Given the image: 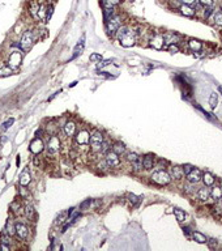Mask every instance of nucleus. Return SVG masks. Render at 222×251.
I'll list each match as a JSON object with an SVG mask.
<instances>
[{
    "instance_id": "nucleus-20",
    "label": "nucleus",
    "mask_w": 222,
    "mask_h": 251,
    "mask_svg": "<svg viewBox=\"0 0 222 251\" xmlns=\"http://www.w3.org/2000/svg\"><path fill=\"white\" fill-rule=\"evenodd\" d=\"M201 180L204 182V185H205L206 187H209V186H213V185H214L215 178H214V175H213L212 173L205 171V173H202V178H201Z\"/></svg>"
},
{
    "instance_id": "nucleus-47",
    "label": "nucleus",
    "mask_w": 222,
    "mask_h": 251,
    "mask_svg": "<svg viewBox=\"0 0 222 251\" xmlns=\"http://www.w3.org/2000/svg\"><path fill=\"white\" fill-rule=\"evenodd\" d=\"M111 63V60H101L98 64H97V68L98 70H101V68H103V67H106V66H109Z\"/></svg>"
},
{
    "instance_id": "nucleus-39",
    "label": "nucleus",
    "mask_w": 222,
    "mask_h": 251,
    "mask_svg": "<svg viewBox=\"0 0 222 251\" xmlns=\"http://www.w3.org/2000/svg\"><path fill=\"white\" fill-rule=\"evenodd\" d=\"M109 150H110V143L103 140L102 145H101V149H99V153H103V154H106L107 152H109Z\"/></svg>"
},
{
    "instance_id": "nucleus-41",
    "label": "nucleus",
    "mask_w": 222,
    "mask_h": 251,
    "mask_svg": "<svg viewBox=\"0 0 222 251\" xmlns=\"http://www.w3.org/2000/svg\"><path fill=\"white\" fill-rule=\"evenodd\" d=\"M68 217V213L67 212H63V213H60V215L58 216V218H56V221H55V224L58 225V224H61V222H64V220Z\"/></svg>"
},
{
    "instance_id": "nucleus-5",
    "label": "nucleus",
    "mask_w": 222,
    "mask_h": 251,
    "mask_svg": "<svg viewBox=\"0 0 222 251\" xmlns=\"http://www.w3.org/2000/svg\"><path fill=\"white\" fill-rule=\"evenodd\" d=\"M103 134L101 132V131H94V132L90 135V148H92V150L93 152H99V149H101V145H102V143H103Z\"/></svg>"
},
{
    "instance_id": "nucleus-43",
    "label": "nucleus",
    "mask_w": 222,
    "mask_h": 251,
    "mask_svg": "<svg viewBox=\"0 0 222 251\" xmlns=\"http://www.w3.org/2000/svg\"><path fill=\"white\" fill-rule=\"evenodd\" d=\"M89 59H90V62H101V60H102V55L94 52V54L90 55V58H89Z\"/></svg>"
},
{
    "instance_id": "nucleus-2",
    "label": "nucleus",
    "mask_w": 222,
    "mask_h": 251,
    "mask_svg": "<svg viewBox=\"0 0 222 251\" xmlns=\"http://www.w3.org/2000/svg\"><path fill=\"white\" fill-rule=\"evenodd\" d=\"M152 180L154 182V183H157V185H160V186H166V185H169L170 182H171V177H170V174L167 173V171H165V170H158V171H154L153 174H152Z\"/></svg>"
},
{
    "instance_id": "nucleus-8",
    "label": "nucleus",
    "mask_w": 222,
    "mask_h": 251,
    "mask_svg": "<svg viewBox=\"0 0 222 251\" xmlns=\"http://www.w3.org/2000/svg\"><path fill=\"white\" fill-rule=\"evenodd\" d=\"M75 141L79 145H88L89 141H90V134H89V131L84 128V130H80L79 132H76Z\"/></svg>"
},
{
    "instance_id": "nucleus-19",
    "label": "nucleus",
    "mask_w": 222,
    "mask_h": 251,
    "mask_svg": "<svg viewBox=\"0 0 222 251\" xmlns=\"http://www.w3.org/2000/svg\"><path fill=\"white\" fill-rule=\"evenodd\" d=\"M170 177L174 178V179H180L183 175H184V173H183V167L182 166H173L170 169Z\"/></svg>"
},
{
    "instance_id": "nucleus-17",
    "label": "nucleus",
    "mask_w": 222,
    "mask_h": 251,
    "mask_svg": "<svg viewBox=\"0 0 222 251\" xmlns=\"http://www.w3.org/2000/svg\"><path fill=\"white\" fill-rule=\"evenodd\" d=\"M163 39H165V43L169 46V45H173V43L179 42V35L175 34V33H165Z\"/></svg>"
},
{
    "instance_id": "nucleus-50",
    "label": "nucleus",
    "mask_w": 222,
    "mask_h": 251,
    "mask_svg": "<svg viewBox=\"0 0 222 251\" xmlns=\"http://www.w3.org/2000/svg\"><path fill=\"white\" fill-rule=\"evenodd\" d=\"M0 250H3V251H9L11 247H9V244H8V243H3V242H0Z\"/></svg>"
},
{
    "instance_id": "nucleus-15",
    "label": "nucleus",
    "mask_w": 222,
    "mask_h": 251,
    "mask_svg": "<svg viewBox=\"0 0 222 251\" xmlns=\"http://www.w3.org/2000/svg\"><path fill=\"white\" fill-rule=\"evenodd\" d=\"M63 130H64V132H66L67 136L75 137L76 130H77V126H76V123H75L73 121H68V122H66L64 126H63Z\"/></svg>"
},
{
    "instance_id": "nucleus-36",
    "label": "nucleus",
    "mask_w": 222,
    "mask_h": 251,
    "mask_svg": "<svg viewBox=\"0 0 222 251\" xmlns=\"http://www.w3.org/2000/svg\"><path fill=\"white\" fill-rule=\"evenodd\" d=\"M12 73H13V72H12V68H11V67L4 66V67L0 68V76H2V77H4V76H11Z\"/></svg>"
},
{
    "instance_id": "nucleus-48",
    "label": "nucleus",
    "mask_w": 222,
    "mask_h": 251,
    "mask_svg": "<svg viewBox=\"0 0 222 251\" xmlns=\"http://www.w3.org/2000/svg\"><path fill=\"white\" fill-rule=\"evenodd\" d=\"M52 13H54V7H52V5H48V8H47V17H46V21H48L50 18H51Z\"/></svg>"
},
{
    "instance_id": "nucleus-34",
    "label": "nucleus",
    "mask_w": 222,
    "mask_h": 251,
    "mask_svg": "<svg viewBox=\"0 0 222 251\" xmlns=\"http://www.w3.org/2000/svg\"><path fill=\"white\" fill-rule=\"evenodd\" d=\"M120 3V0H102L103 8H114Z\"/></svg>"
},
{
    "instance_id": "nucleus-38",
    "label": "nucleus",
    "mask_w": 222,
    "mask_h": 251,
    "mask_svg": "<svg viewBox=\"0 0 222 251\" xmlns=\"http://www.w3.org/2000/svg\"><path fill=\"white\" fill-rule=\"evenodd\" d=\"M213 21H214L215 25L222 26V12H217V13L213 15Z\"/></svg>"
},
{
    "instance_id": "nucleus-14",
    "label": "nucleus",
    "mask_w": 222,
    "mask_h": 251,
    "mask_svg": "<svg viewBox=\"0 0 222 251\" xmlns=\"http://www.w3.org/2000/svg\"><path fill=\"white\" fill-rule=\"evenodd\" d=\"M201 178H202V173L199 170V169H195V167H193V170L191 173L187 174V180L189 182V183H192V185L199 183V182L201 180Z\"/></svg>"
},
{
    "instance_id": "nucleus-31",
    "label": "nucleus",
    "mask_w": 222,
    "mask_h": 251,
    "mask_svg": "<svg viewBox=\"0 0 222 251\" xmlns=\"http://www.w3.org/2000/svg\"><path fill=\"white\" fill-rule=\"evenodd\" d=\"M217 103H218V94L215 93V92H213L211 94V97H209V105H211L212 109H215Z\"/></svg>"
},
{
    "instance_id": "nucleus-35",
    "label": "nucleus",
    "mask_w": 222,
    "mask_h": 251,
    "mask_svg": "<svg viewBox=\"0 0 222 251\" xmlns=\"http://www.w3.org/2000/svg\"><path fill=\"white\" fill-rule=\"evenodd\" d=\"M127 199H128V202H129V203H132L133 205H137V204H138V202H140V200H141L143 198H141V196H140V198L136 196L135 194H127Z\"/></svg>"
},
{
    "instance_id": "nucleus-21",
    "label": "nucleus",
    "mask_w": 222,
    "mask_h": 251,
    "mask_svg": "<svg viewBox=\"0 0 222 251\" xmlns=\"http://www.w3.org/2000/svg\"><path fill=\"white\" fill-rule=\"evenodd\" d=\"M31 180V177H30V173L28 170H24L22 174L20 175V179H18V183H20V186L22 187H26Z\"/></svg>"
},
{
    "instance_id": "nucleus-22",
    "label": "nucleus",
    "mask_w": 222,
    "mask_h": 251,
    "mask_svg": "<svg viewBox=\"0 0 222 251\" xmlns=\"http://www.w3.org/2000/svg\"><path fill=\"white\" fill-rule=\"evenodd\" d=\"M85 35H82L81 37V41H79V43L76 45V47H75V51H73V55H72V58H71V60L72 59H75L76 56H79L81 52H82V50H84V46H85Z\"/></svg>"
},
{
    "instance_id": "nucleus-13",
    "label": "nucleus",
    "mask_w": 222,
    "mask_h": 251,
    "mask_svg": "<svg viewBox=\"0 0 222 251\" xmlns=\"http://www.w3.org/2000/svg\"><path fill=\"white\" fill-rule=\"evenodd\" d=\"M163 45H165L163 34H154L149 41V46L153 47L154 50H162Z\"/></svg>"
},
{
    "instance_id": "nucleus-10",
    "label": "nucleus",
    "mask_w": 222,
    "mask_h": 251,
    "mask_svg": "<svg viewBox=\"0 0 222 251\" xmlns=\"http://www.w3.org/2000/svg\"><path fill=\"white\" fill-rule=\"evenodd\" d=\"M127 161H128L129 164H132L133 170H136V171L140 170V169L143 167V158L137 153H133V152L128 153L127 154Z\"/></svg>"
},
{
    "instance_id": "nucleus-4",
    "label": "nucleus",
    "mask_w": 222,
    "mask_h": 251,
    "mask_svg": "<svg viewBox=\"0 0 222 251\" xmlns=\"http://www.w3.org/2000/svg\"><path fill=\"white\" fill-rule=\"evenodd\" d=\"M120 26H122V17L118 15H114L110 20L106 21V30L109 34H116Z\"/></svg>"
},
{
    "instance_id": "nucleus-42",
    "label": "nucleus",
    "mask_w": 222,
    "mask_h": 251,
    "mask_svg": "<svg viewBox=\"0 0 222 251\" xmlns=\"http://www.w3.org/2000/svg\"><path fill=\"white\" fill-rule=\"evenodd\" d=\"M13 123H15V119H13V118H9V119H7V121H5V122L2 124V128H3V130H8Z\"/></svg>"
},
{
    "instance_id": "nucleus-12",
    "label": "nucleus",
    "mask_w": 222,
    "mask_h": 251,
    "mask_svg": "<svg viewBox=\"0 0 222 251\" xmlns=\"http://www.w3.org/2000/svg\"><path fill=\"white\" fill-rule=\"evenodd\" d=\"M21 62H22V55H21V52H18V51H12L11 55H9V58H8V67H11L12 70H15V68L20 67Z\"/></svg>"
},
{
    "instance_id": "nucleus-9",
    "label": "nucleus",
    "mask_w": 222,
    "mask_h": 251,
    "mask_svg": "<svg viewBox=\"0 0 222 251\" xmlns=\"http://www.w3.org/2000/svg\"><path fill=\"white\" fill-rule=\"evenodd\" d=\"M15 226H16V235L22 241L28 240L29 234H30V230L28 228V225L24 224V222H16Z\"/></svg>"
},
{
    "instance_id": "nucleus-52",
    "label": "nucleus",
    "mask_w": 222,
    "mask_h": 251,
    "mask_svg": "<svg viewBox=\"0 0 222 251\" xmlns=\"http://www.w3.org/2000/svg\"><path fill=\"white\" fill-rule=\"evenodd\" d=\"M182 230H183V233H184V234H186L187 237H189V235L192 234V233H191V229H189V228H187V226H184V228H183Z\"/></svg>"
},
{
    "instance_id": "nucleus-27",
    "label": "nucleus",
    "mask_w": 222,
    "mask_h": 251,
    "mask_svg": "<svg viewBox=\"0 0 222 251\" xmlns=\"http://www.w3.org/2000/svg\"><path fill=\"white\" fill-rule=\"evenodd\" d=\"M47 5L44 4H39V8H38V20H46L47 17Z\"/></svg>"
},
{
    "instance_id": "nucleus-33",
    "label": "nucleus",
    "mask_w": 222,
    "mask_h": 251,
    "mask_svg": "<svg viewBox=\"0 0 222 251\" xmlns=\"http://www.w3.org/2000/svg\"><path fill=\"white\" fill-rule=\"evenodd\" d=\"M174 215H175V217H176V220L179 222H183L186 220V213L183 212L182 209H178V208H174Z\"/></svg>"
},
{
    "instance_id": "nucleus-26",
    "label": "nucleus",
    "mask_w": 222,
    "mask_h": 251,
    "mask_svg": "<svg viewBox=\"0 0 222 251\" xmlns=\"http://www.w3.org/2000/svg\"><path fill=\"white\" fill-rule=\"evenodd\" d=\"M191 237L193 238V241H196V242H199V243H206V237L202 234V233H200V231H192V234H191Z\"/></svg>"
},
{
    "instance_id": "nucleus-29",
    "label": "nucleus",
    "mask_w": 222,
    "mask_h": 251,
    "mask_svg": "<svg viewBox=\"0 0 222 251\" xmlns=\"http://www.w3.org/2000/svg\"><path fill=\"white\" fill-rule=\"evenodd\" d=\"M38 8H39V4H38V2H31L30 3V7H29L30 15L33 16L35 20H38Z\"/></svg>"
},
{
    "instance_id": "nucleus-37",
    "label": "nucleus",
    "mask_w": 222,
    "mask_h": 251,
    "mask_svg": "<svg viewBox=\"0 0 222 251\" xmlns=\"http://www.w3.org/2000/svg\"><path fill=\"white\" fill-rule=\"evenodd\" d=\"M9 208H11V211L13 212V213H17V215H18V212H20V209H21V204H20V202L15 200V202L11 204Z\"/></svg>"
},
{
    "instance_id": "nucleus-28",
    "label": "nucleus",
    "mask_w": 222,
    "mask_h": 251,
    "mask_svg": "<svg viewBox=\"0 0 222 251\" xmlns=\"http://www.w3.org/2000/svg\"><path fill=\"white\" fill-rule=\"evenodd\" d=\"M112 150L118 156H123L125 153V147H124V144H122V143H115L112 145Z\"/></svg>"
},
{
    "instance_id": "nucleus-55",
    "label": "nucleus",
    "mask_w": 222,
    "mask_h": 251,
    "mask_svg": "<svg viewBox=\"0 0 222 251\" xmlns=\"http://www.w3.org/2000/svg\"><path fill=\"white\" fill-rule=\"evenodd\" d=\"M47 2H48V3H51V2H54V0H47Z\"/></svg>"
},
{
    "instance_id": "nucleus-23",
    "label": "nucleus",
    "mask_w": 222,
    "mask_h": 251,
    "mask_svg": "<svg viewBox=\"0 0 222 251\" xmlns=\"http://www.w3.org/2000/svg\"><path fill=\"white\" fill-rule=\"evenodd\" d=\"M188 47H189L191 51L199 52V51H201V48H202V43L200 41H197V39H189L188 41Z\"/></svg>"
},
{
    "instance_id": "nucleus-7",
    "label": "nucleus",
    "mask_w": 222,
    "mask_h": 251,
    "mask_svg": "<svg viewBox=\"0 0 222 251\" xmlns=\"http://www.w3.org/2000/svg\"><path fill=\"white\" fill-rule=\"evenodd\" d=\"M105 162L109 167H118L120 165V156H118L114 150H109L105 154Z\"/></svg>"
},
{
    "instance_id": "nucleus-11",
    "label": "nucleus",
    "mask_w": 222,
    "mask_h": 251,
    "mask_svg": "<svg viewBox=\"0 0 222 251\" xmlns=\"http://www.w3.org/2000/svg\"><path fill=\"white\" fill-rule=\"evenodd\" d=\"M43 149H44V143H43V140L41 139V137H35V139L31 140L30 145H29V150H30V152L33 153V154H39V153H42Z\"/></svg>"
},
{
    "instance_id": "nucleus-1",
    "label": "nucleus",
    "mask_w": 222,
    "mask_h": 251,
    "mask_svg": "<svg viewBox=\"0 0 222 251\" xmlns=\"http://www.w3.org/2000/svg\"><path fill=\"white\" fill-rule=\"evenodd\" d=\"M116 38L123 47H132L136 43V33L129 26H120L116 31Z\"/></svg>"
},
{
    "instance_id": "nucleus-46",
    "label": "nucleus",
    "mask_w": 222,
    "mask_h": 251,
    "mask_svg": "<svg viewBox=\"0 0 222 251\" xmlns=\"http://www.w3.org/2000/svg\"><path fill=\"white\" fill-rule=\"evenodd\" d=\"M169 51L173 52V54L179 52V47L176 46V43H173V45H169Z\"/></svg>"
},
{
    "instance_id": "nucleus-6",
    "label": "nucleus",
    "mask_w": 222,
    "mask_h": 251,
    "mask_svg": "<svg viewBox=\"0 0 222 251\" xmlns=\"http://www.w3.org/2000/svg\"><path fill=\"white\" fill-rule=\"evenodd\" d=\"M34 41H35L34 31H31V30L25 31V33L22 34V37H21V41H20L21 48H22V50H29L31 46H33Z\"/></svg>"
},
{
    "instance_id": "nucleus-16",
    "label": "nucleus",
    "mask_w": 222,
    "mask_h": 251,
    "mask_svg": "<svg viewBox=\"0 0 222 251\" xmlns=\"http://www.w3.org/2000/svg\"><path fill=\"white\" fill-rule=\"evenodd\" d=\"M179 11H180V13L186 17H193L196 15V11L191 7V5H187V4H182L179 7Z\"/></svg>"
},
{
    "instance_id": "nucleus-32",
    "label": "nucleus",
    "mask_w": 222,
    "mask_h": 251,
    "mask_svg": "<svg viewBox=\"0 0 222 251\" xmlns=\"http://www.w3.org/2000/svg\"><path fill=\"white\" fill-rule=\"evenodd\" d=\"M211 196L214 199V200H220L222 199V190L220 187H214L213 190L211 191Z\"/></svg>"
},
{
    "instance_id": "nucleus-25",
    "label": "nucleus",
    "mask_w": 222,
    "mask_h": 251,
    "mask_svg": "<svg viewBox=\"0 0 222 251\" xmlns=\"http://www.w3.org/2000/svg\"><path fill=\"white\" fill-rule=\"evenodd\" d=\"M24 213L29 220H34V217H35V209L33 208L31 204H26L24 207Z\"/></svg>"
},
{
    "instance_id": "nucleus-30",
    "label": "nucleus",
    "mask_w": 222,
    "mask_h": 251,
    "mask_svg": "<svg viewBox=\"0 0 222 251\" xmlns=\"http://www.w3.org/2000/svg\"><path fill=\"white\" fill-rule=\"evenodd\" d=\"M5 233H7L8 235H15L16 234V226H15V224H12L11 221H8L7 222V225H5Z\"/></svg>"
},
{
    "instance_id": "nucleus-18",
    "label": "nucleus",
    "mask_w": 222,
    "mask_h": 251,
    "mask_svg": "<svg viewBox=\"0 0 222 251\" xmlns=\"http://www.w3.org/2000/svg\"><path fill=\"white\" fill-rule=\"evenodd\" d=\"M154 166V156L153 154H147L143 158V167L145 170H150Z\"/></svg>"
},
{
    "instance_id": "nucleus-53",
    "label": "nucleus",
    "mask_w": 222,
    "mask_h": 251,
    "mask_svg": "<svg viewBox=\"0 0 222 251\" xmlns=\"http://www.w3.org/2000/svg\"><path fill=\"white\" fill-rule=\"evenodd\" d=\"M182 4H187V5H192L196 3V0H180Z\"/></svg>"
},
{
    "instance_id": "nucleus-51",
    "label": "nucleus",
    "mask_w": 222,
    "mask_h": 251,
    "mask_svg": "<svg viewBox=\"0 0 222 251\" xmlns=\"http://www.w3.org/2000/svg\"><path fill=\"white\" fill-rule=\"evenodd\" d=\"M206 243H209V246H211V247L217 246V241H215L214 238H211V240H208V241H206Z\"/></svg>"
},
{
    "instance_id": "nucleus-44",
    "label": "nucleus",
    "mask_w": 222,
    "mask_h": 251,
    "mask_svg": "<svg viewBox=\"0 0 222 251\" xmlns=\"http://www.w3.org/2000/svg\"><path fill=\"white\" fill-rule=\"evenodd\" d=\"M183 167V173H184V175H187V174H189L192 170H193V166L192 165H189V164H187V165H184V166H182Z\"/></svg>"
},
{
    "instance_id": "nucleus-40",
    "label": "nucleus",
    "mask_w": 222,
    "mask_h": 251,
    "mask_svg": "<svg viewBox=\"0 0 222 251\" xmlns=\"http://www.w3.org/2000/svg\"><path fill=\"white\" fill-rule=\"evenodd\" d=\"M92 203H93V200H92V199H86V200H84V202H82V203L80 204V209H81V211H86V209L89 208V207L92 205Z\"/></svg>"
},
{
    "instance_id": "nucleus-49",
    "label": "nucleus",
    "mask_w": 222,
    "mask_h": 251,
    "mask_svg": "<svg viewBox=\"0 0 222 251\" xmlns=\"http://www.w3.org/2000/svg\"><path fill=\"white\" fill-rule=\"evenodd\" d=\"M211 15H213V9H212L211 7H206V8L204 9V17H205V18H208V17L211 16Z\"/></svg>"
},
{
    "instance_id": "nucleus-24",
    "label": "nucleus",
    "mask_w": 222,
    "mask_h": 251,
    "mask_svg": "<svg viewBox=\"0 0 222 251\" xmlns=\"http://www.w3.org/2000/svg\"><path fill=\"white\" fill-rule=\"evenodd\" d=\"M197 198L201 202H206V200L211 199V191H209V188H205V187L200 188L197 191Z\"/></svg>"
},
{
    "instance_id": "nucleus-54",
    "label": "nucleus",
    "mask_w": 222,
    "mask_h": 251,
    "mask_svg": "<svg viewBox=\"0 0 222 251\" xmlns=\"http://www.w3.org/2000/svg\"><path fill=\"white\" fill-rule=\"evenodd\" d=\"M16 164H17V166L20 165V156H17V158H16Z\"/></svg>"
},
{
    "instance_id": "nucleus-45",
    "label": "nucleus",
    "mask_w": 222,
    "mask_h": 251,
    "mask_svg": "<svg viewBox=\"0 0 222 251\" xmlns=\"http://www.w3.org/2000/svg\"><path fill=\"white\" fill-rule=\"evenodd\" d=\"M197 2L204 7H212L213 5V0H197Z\"/></svg>"
},
{
    "instance_id": "nucleus-3",
    "label": "nucleus",
    "mask_w": 222,
    "mask_h": 251,
    "mask_svg": "<svg viewBox=\"0 0 222 251\" xmlns=\"http://www.w3.org/2000/svg\"><path fill=\"white\" fill-rule=\"evenodd\" d=\"M47 153L51 154V156H55L56 153L60 152V148H61V141L60 139L56 135H51L50 136V139L47 141Z\"/></svg>"
}]
</instances>
